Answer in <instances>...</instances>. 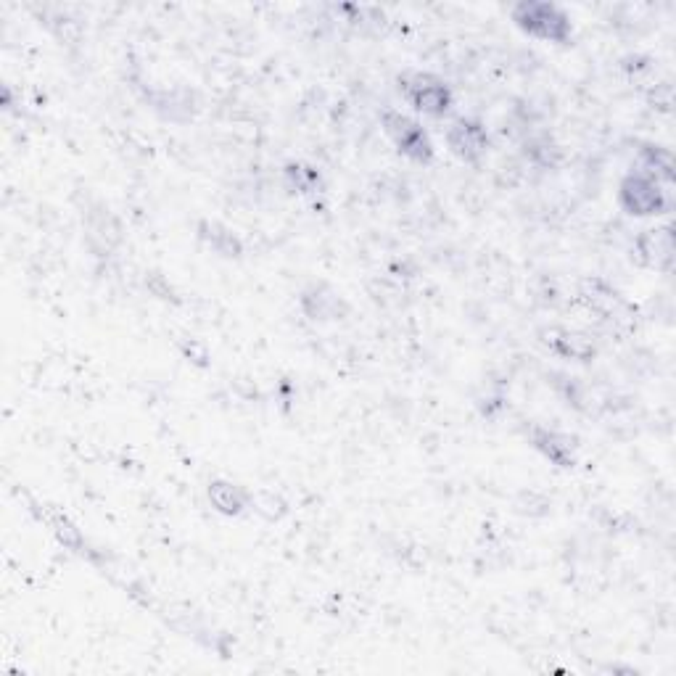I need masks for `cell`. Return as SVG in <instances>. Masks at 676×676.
<instances>
[{
	"instance_id": "cell-1",
	"label": "cell",
	"mask_w": 676,
	"mask_h": 676,
	"mask_svg": "<svg viewBox=\"0 0 676 676\" xmlns=\"http://www.w3.org/2000/svg\"><path fill=\"white\" fill-rule=\"evenodd\" d=\"M513 19L529 35L552 40V43H563L571 35V19L563 8L552 3H521L515 6Z\"/></svg>"
},
{
	"instance_id": "cell-2",
	"label": "cell",
	"mask_w": 676,
	"mask_h": 676,
	"mask_svg": "<svg viewBox=\"0 0 676 676\" xmlns=\"http://www.w3.org/2000/svg\"><path fill=\"white\" fill-rule=\"evenodd\" d=\"M618 201L626 212L637 214V217H650V214H661L669 209V193L663 191V185L640 172L624 177V183L618 188Z\"/></svg>"
},
{
	"instance_id": "cell-3",
	"label": "cell",
	"mask_w": 676,
	"mask_h": 676,
	"mask_svg": "<svg viewBox=\"0 0 676 676\" xmlns=\"http://www.w3.org/2000/svg\"><path fill=\"white\" fill-rule=\"evenodd\" d=\"M399 82H402V93L407 101L428 117H444L452 106V90L441 80H436L434 74L412 72L405 74Z\"/></svg>"
},
{
	"instance_id": "cell-4",
	"label": "cell",
	"mask_w": 676,
	"mask_h": 676,
	"mask_svg": "<svg viewBox=\"0 0 676 676\" xmlns=\"http://www.w3.org/2000/svg\"><path fill=\"white\" fill-rule=\"evenodd\" d=\"M383 130H386V135L397 143V148L402 154L410 156L412 162L426 164L434 159V146H431L426 130H423L418 122H412L410 117H405V114H399V111H386V114H383Z\"/></svg>"
},
{
	"instance_id": "cell-5",
	"label": "cell",
	"mask_w": 676,
	"mask_h": 676,
	"mask_svg": "<svg viewBox=\"0 0 676 676\" xmlns=\"http://www.w3.org/2000/svg\"><path fill=\"white\" fill-rule=\"evenodd\" d=\"M447 143L460 159H465V162H476V159H481V156L486 154L489 135H486L484 125L471 122V119H457L455 125L449 127Z\"/></svg>"
},
{
	"instance_id": "cell-6",
	"label": "cell",
	"mask_w": 676,
	"mask_h": 676,
	"mask_svg": "<svg viewBox=\"0 0 676 676\" xmlns=\"http://www.w3.org/2000/svg\"><path fill=\"white\" fill-rule=\"evenodd\" d=\"M637 249H640L647 265H653L655 270H669L671 262H674V233H671V228L645 230L637 238Z\"/></svg>"
},
{
	"instance_id": "cell-7",
	"label": "cell",
	"mask_w": 676,
	"mask_h": 676,
	"mask_svg": "<svg viewBox=\"0 0 676 676\" xmlns=\"http://www.w3.org/2000/svg\"><path fill=\"white\" fill-rule=\"evenodd\" d=\"M302 304L312 320H336V317H341L346 312L344 299L325 286H312L309 291H304Z\"/></svg>"
},
{
	"instance_id": "cell-8",
	"label": "cell",
	"mask_w": 676,
	"mask_h": 676,
	"mask_svg": "<svg viewBox=\"0 0 676 676\" xmlns=\"http://www.w3.org/2000/svg\"><path fill=\"white\" fill-rule=\"evenodd\" d=\"M542 341L550 346L552 352L563 354V357H574V360H587L595 354V346L587 338L576 336V333L560 331V328H552V331L542 333Z\"/></svg>"
},
{
	"instance_id": "cell-9",
	"label": "cell",
	"mask_w": 676,
	"mask_h": 676,
	"mask_svg": "<svg viewBox=\"0 0 676 676\" xmlns=\"http://www.w3.org/2000/svg\"><path fill=\"white\" fill-rule=\"evenodd\" d=\"M534 447L542 449L544 455L550 457L552 463L558 465H574V452H576V439L566 434H558V431H537L534 434Z\"/></svg>"
},
{
	"instance_id": "cell-10",
	"label": "cell",
	"mask_w": 676,
	"mask_h": 676,
	"mask_svg": "<svg viewBox=\"0 0 676 676\" xmlns=\"http://www.w3.org/2000/svg\"><path fill=\"white\" fill-rule=\"evenodd\" d=\"M209 500H212V505L217 507L220 513L238 515L243 513V507L249 502V494L243 492L241 486L228 484V481H214V484L209 486Z\"/></svg>"
},
{
	"instance_id": "cell-11",
	"label": "cell",
	"mask_w": 676,
	"mask_h": 676,
	"mask_svg": "<svg viewBox=\"0 0 676 676\" xmlns=\"http://www.w3.org/2000/svg\"><path fill=\"white\" fill-rule=\"evenodd\" d=\"M286 175L294 180V185L299 188L302 193H309L315 191L317 183H320V177H317L315 169L309 167H299V164H291V167L286 169Z\"/></svg>"
}]
</instances>
